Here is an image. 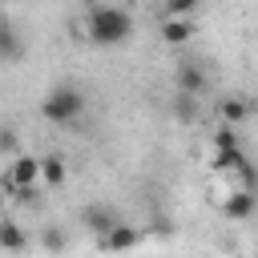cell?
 <instances>
[{
	"instance_id": "9",
	"label": "cell",
	"mask_w": 258,
	"mask_h": 258,
	"mask_svg": "<svg viewBox=\"0 0 258 258\" xmlns=\"http://www.w3.org/2000/svg\"><path fill=\"white\" fill-rule=\"evenodd\" d=\"M24 246H28V234H24V226L0 214V250H8V254H20Z\"/></svg>"
},
{
	"instance_id": "15",
	"label": "cell",
	"mask_w": 258,
	"mask_h": 258,
	"mask_svg": "<svg viewBox=\"0 0 258 258\" xmlns=\"http://www.w3.org/2000/svg\"><path fill=\"white\" fill-rule=\"evenodd\" d=\"M173 117H177L181 125H189V121L198 117V97H189V93H177V97H173Z\"/></svg>"
},
{
	"instance_id": "2",
	"label": "cell",
	"mask_w": 258,
	"mask_h": 258,
	"mask_svg": "<svg viewBox=\"0 0 258 258\" xmlns=\"http://www.w3.org/2000/svg\"><path fill=\"white\" fill-rule=\"evenodd\" d=\"M40 117L48 125H60V129L77 125L85 117V93L77 85H52L44 93V101H40Z\"/></svg>"
},
{
	"instance_id": "20",
	"label": "cell",
	"mask_w": 258,
	"mask_h": 258,
	"mask_svg": "<svg viewBox=\"0 0 258 258\" xmlns=\"http://www.w3.org/2000/svg\"><path fill=\"white\" fill-rule=\"evenodd\" d=\"M0 4H4V0H0Z\"/></svg>"
},
{
	"instance_id": "8",
	"label": "cell",
	"mask_w": 258,
	"mask_h": 258,
	"mask_svg": "<svg viewBox=\"0 0 258 258\" xmlns=\"http://www.w3.org/2000/svg\"><path fill=\"white\" fill-rule=\"evenodd\" d=\"M64 177H69L64 157H60V153H44V157H40V185L56 189V185H64Z\"/></svg>"
},
{
	"instance_id": "1",
	"label": "cell",
	"mask_w": 258,
	"mask_h": 258,
	"mask_svg": "<svg viewBox=\"0 0 258 258\" xmlns=\"http://www.w3.org/2000/svg\"><path fill=\"white\" fill-rule=\"evenodd\" d=\"M85 36L97 48H117V44H125L133 36V16L125 8H117V4H97L85 16Z\"/></svg>"
},
{
	"instance_id": "6",
	"label": "cell",
	"mask_w": 258,
	"mask_h": 258,
	"mask_svg": "<svg viewBox=\"0 0 258 258\" xmlns=\"http://www.w3.org/2000/svg\"><path fill=\"white\" fill-rule=\"evenodd\" d=\"M194 32H198L194 16H161V44L181 48V44H189V40H194Z\"/></svg>"
},
{
	"instance_id": "4",
	"label": "cell",
	"mask_w": 258,
	"mask_h": 258,
	"mask_svg": "<svg viewBox=\"0 0 258 258\" xmlns=\"http://www.w3.org/2000/svg\"><path fill=\"white\" fill-rule=\"evenodd\" d=\"M137 242H141V230L117 218V222L109 226V234H105V238H101L97 246H101V250H109V254H125V250H133Z\"/></svg>"
},
{
	"instance_id": "5",
	"label": "cell",
	"mask_w": 258,
	"mask_h": 258,
	"mask_svg": "<svg viewBox=\"0 0 258 258\" xmlns=\"http://www.w3.org/2000/svg\"><path fill=\"white\" fill-rule=\"evenodd\" d=\"M206 89H210V73H206L198 60H177V93L202 97Z\"/></svg>"
},
{
	"instance_id": "7",
	"label": "cell",
	"mask_w": 258,
	"mask_h": 258,
	"mask_svg": "<svg viewBox=\"0 0 258 258\" xmlns=\"http://www.w3.org/2000/svg\"><path fill=\"white\" fill-rule=\"evenodd\" d=\"M258 206V194L254 189H226V202H222V214L230 222H246Z\"/></svg>"
},
{
	"instance_id": "14",
	"label": "cell",
	"mask_w": 258,
	"mask_h": 258,
	"mask_svg": "<svg viewBox=\"0 0 258 258\" xmlns=\"http://www.w3.org/2000/svg\"><path fill=\"white\" fill-rule=\"evenodd\" d=\"M40 246H44L48 254H64V246H69V234H64L60 226H44V230H40Z\"/></svg>"
},
{
	"instance_id": "16",
	"label": "cell",
	"mask_w": 258,
	"mask_h": 258,
	"mask_svg": "<svg viewBox=\"0 0 258 258\" xmlns=\"http://www.w3.org/2000/svg\"><path fill=\"white\" fill-rule=\"evenodd\" d=\"M198 4H202V0H161L165 16H194V12H198Z\"/></svg>"
},
{
	"instance_id": "13",
	"label": "cell",
	"mask_w": 258,
	"mask_h": 258,
	"mask_svg": "<svg viewBox=\"0 0 258 258\" xmlns=\"http://www.w3.org/2000/svg\"><path fill=\"white\" fill-rule=\"evenodd\" d=\"M218 109H222V125H242V121H246V113H250V105H246L242 97H226Z\"/></svg>"
},
{
	"instance_id": "17",
	"label": "cell",
	"mask_w": 258,
	"mask_h": 258,
	"mask_svg": "<svg viewBox=\"0 0 258 258\" xmlns=\"http://www.w3.org/2000/svg\"><path fill=\"white\" fill-rule=\"evenodd\" d=\"M230 145H238V125H222V129H214V149H230Z\"/></svg>"
},
{
	"instance_id": "12",
	"label": "cell",
	"mask_w": 258,
	"mask_h": 258,
	"mask_svg": "<svg viewBox=\"0 0 258 258\" xmlns=\"http://www.w3.org/2000/svg\"><path fill=\"white\" fill-rule=\"evenodd\" d=\"M113 222H117V214H113V210H105V206H89V210H85V226H89V234H93L97 242L109 234V226H113Z\"/></svg>"
},
{
	"instance_id": "10",
	"label": "cell",
	"mask_w": 258,
	"mask_h": 258,
	"mask_svg": "<svg viewBox=\"0 0 258 258\" xmlns=\"http://www.w3.org/2000/svg\"><path fill=\"white\" fill-rule=\"evenodd\" d=\"M250 157H246V149L242 145H230V149H214V173H238L242 165H246Z\"/></svg>"
},
{
	"instance_id": "18",
	"label": "cell",
	"mask_w": 258,
	"mask_h": 258,
	"mask_svg": "<svg viewBox=\"0 0 258 258\" xmlns=\"http://www.w3.org/2000/svg\"><path fill=\"white\" fill-rule=\"evenodd\" d=\"M16 145H20L16 129H12V125H0V153H4V157H16Z\"/></svg>"
},
{
	"instance_id": "11",
	"label": "cell",
	"mask_w": 258,
	"mask_h": 258,
	"mask_svg": "<svg viewBox=\"0 0 258 258\" xmlns=\"http://www.w3.org/2000/svg\"><path fill=\"white\" fill-rule=\"evenodd\" d=\"M24 56V40L12 24H0V64H16Z\"/></svg>"
},
{
	"instance_id": "3",
	"label": "cell",
	"mask_w": 258,
	"mask_h": 258,
	"mask_svg": "<svg viewBox=\"0 0 258 258\" xmlns=\"http://www.w3.org/2000/svg\"><path fill=\"white\" fill-rule=\"evenodd\" d=\"M12 185H40V157H28V153H16L12 157V169H8V177L0 181V189L8 194Z\"/></svg>"
},
{
	"instance_id": "19",
	"label": "cell",
	"mask_w": 258,
	"mask_h": 258,
	"mask_svg": "<svg viewBox=\"0 0 258 258\" xmlns=\"http://www.w3.org/2000/svg\"><path fill=\"white\" fill-rule=\"evenodd\" d=\"M4 206H8V194H4V189H0V214H4Z\"/></svg>"
}]
</instances>
